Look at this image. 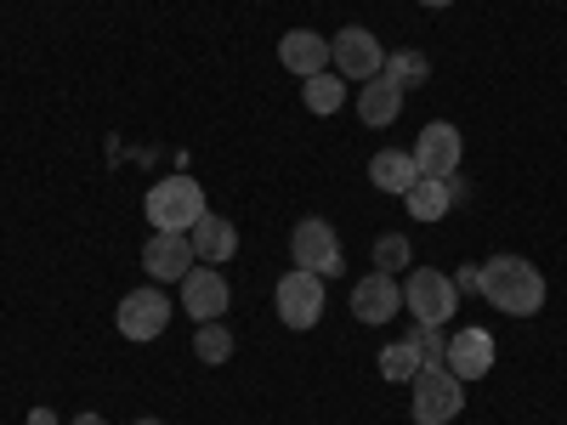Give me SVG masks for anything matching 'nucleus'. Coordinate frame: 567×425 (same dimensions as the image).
I'll use <instances>...</instances> for the list:
<instances>
[{"label":"nucleus","instance_id":"obj_8","mask_svg":"<svg viewBox=\"0 0 567 425\" xmlns=\"http://www.w3.org/2000/svg\"><path fill=\"white\" fill-rule=\"evenodd\" d=\"M171 301H165V290H131L125 301H120V335L125 341H159L165 335V323H171Z\"/></svg>","mask_w":567,"mask_h":425},{"label":"nucleus","instance_id":"obj_11","mask_svg":"<svg viewBox=\"0 0 567 425\" xmlns=\"http://www.w3.org/2000/svg\"><path fill=\"white\" fill-rule=\"evenodd\" d=\"M443 369L454 374V381H483V374L494 369V335L488 329H454Z\"/></svg>","mask_w":567,"mask_h":425},{"label":"nucleus","instance_id":"obj_1","mask_svg":"<svg viewBox=\"0 0 567 425\" xmlns=\"http://www.w3.org/2000/svg\"><path fill=\"white\" fill-rule=\"evenodd\" d=\"M477 272H483L477 296H483L488 307H499V312H511V318H534V312L545 307V278H539L534 261H523V256H488Z\"/></svg>","mask_w":567,"mask_h":425},{"label":"nucleus","instance_id":"obj_24","mask_svg":"<svg viewBox=\"0 0 567 425\" xmlns=\"http://www.w3.org/2000/svg\"><path fill=\"white\" fill-rule=\"evenodd\" d=\"M414 256H409V239H403V232H381V239H374V272H403Z\"/></svg>","mask_w":567,"mask_h":425},{"label":"nucleus","instance_id":"obj_23","mask_svg":"<svg viewBox=\"0 0 567 425\" xmlns=\"http://www.w3.org/2000/svg\"><path fill=\"white\" fill-rule=\"evenodd\" d=\"M194 352H199V363H210V369L233 357V335H227V323H221V318H216V323H199Z\"/></svg>","mask_w":567,"mask_h":425},{"label":"nucleus","instance_id":"obj_3","mask_svg":"<svg viewBox=\"0 0 567 425\" xmlns=\"http://www.w3.org/2000/svg\"><path fill=\"white\" fill-rule=\"evenodd\" d=\"M409 386H414V403H409L414 425H449V419H460V408H465V381H454L449 369H420Z\"/></svg>","mask_w":567,"mask_h":425},{"label":"nucleus","instance_id":"obj_14","mask_svg":"<svg viewBox=\"0 0 567 425\" xmlns=\"http://www.w3.org/2000/svg\"><path fill=\"white\" fill-rule=\"evenodd\" d=\"M187 245H194V261H205V267H221V261H233L239 256V227H233L227 216H199L194 221V232H187Z\"/></svg>","mask_w":567,"mask_h":425},{"label":"nucleus","instance_id":"obj_12","mask_svg":"<svg viewBox=\"0 0 567 425\" xmlns=\"http://www.w3.org/2000/svg\"><path fill=\"white\" fill-rule=\"evenodd\" d=\"M182 312L194 323H216L227 312V278L216 267H194L182 278Z\"/></svg>","mask_w":567,"mask_h":425},{"label":"nucleus","instance_id":"obj_7","mask_svg":"<svg viewBox=\"0 0 567 425\" xmlns=\"http://www.w3.org/2000/svg\"><path fill=\"white\" fill-rule=\"evenodd\" d=\"M290 256H296V267H307V272H318V278H336V272L347 267V261H341L336 227L318 221V216L296 221V232H290Z\"/></svg>","mask_w":567,"mask_h":425},{"label":"nucleus","instance_id":"obj_4","mask_svg":"<svg viewBox=\"0 0 567 425\" xmlns=\"http://www.w3.org/2000/svg\"><path fill=\"white\" fill-rule=\"evenodd\" d=\"M329 63H336L341 80H374V74L386 69V45H381V34H374V29L347 23L336 40H329Z\"/></svg>","mask_w":567,"mask_h":425},{"label":"nucleus","instance_id":"obj_19","mask_svg":"<svg viewBox=\"0 0 567 425\" xmlns=\"http://www.w3.org/2000/svg\"><path fill=\"white\" fill-rule=\"evenodd\" d=\"M301 97H307V108H312V114H341V108H347V80L323 69V74L301 80Z\"/></svg>","mask_w":567,"mask_h":425},{"label":"nucleus","instance_id":"obj_10","mask_svg":"<svg viewBox=\"0 0 567 425\" xmlns=\"http://www.w3.org/2000/svg\"><path fill=\"white\" fill-rule=\"evenodd\" d=\"M398 312H403V283L392 272L358 278V290H352V318L358 323H392Z\"/></svg>","mask_w":567,"mask_h":425},{"label":"nucleus","instance_id":"obj_17","mask_svg":"<svg viewBox=\"0 0 567 425\" xmlns=\"http://www.w3.org/2000/svg\"><path fill=\"white\" fill-rule=\"evenodd\" d=\"M369 182L381 187V194H409V187L420 182V165H414V154H403V148H381L369 159Z\"/></svg>","mask_w":567,"mask_h":425},{"label":"nucleus","instance_id":"obj_16","mask_svg":"<svg viewBox=\"0 0 567 425\" xmlns=\"http://www.w3.org/2000/svg\"><path fill=\"white\" fill-rule=\"evenodd\" d=\"M398 114H403V91H398V85H392L386 74L363 80V91H358V120L381 131V125H392Z\"/></svg>","mask_w":567,"mask_h":425},{"label":"nucleus","instance_id":"obj_18","mask_svg":"<svg viewBox=\"0 0 567 425\" xmlns=\"http://www.w3.org/2000/svg\"><path fill=\"white\" fill-rule=\"evenodd\" d=\"M403 205H409V216L414 221H443L449 210H454V194H449V176H420L409 194H403Z\"/></svg>","mask_w":567,"mask_h":425},{"label":"nucleus","instance_id":"obj_22","mask_svg":"<svg viewBox=\"0 0 567 425\" xmlns=\"http://www.w3.org/2000/svg\"><path fill=\"white\" fill-rule=\"evenodd\" d=\"M414 374H420V352H414L409 341H392V346L381 352V381L403 386V381H414Z\"/></svg>","mask_w":567,"mask_h":425},{"label":"nucleus","instance_id":"obj_9","mask_svg":"<svg viewBox=\"0 0 567 425\" xmlns=\"http://www.w3.org/2000/svg\"><path fill=\"white\" fill-rule=\"evenodd\" d=\"M460 159H465V142H460V131H454L449 120H432V125L420 131V142H414L420 176H454Z\"/></svg>","mask_w":567,"mask_h":425},{"label":"nucleus","instance_id":"obj_26","mask_svg":"<svg viewBox=\"0 0 567 425\" xmlns=\"http://www.w3.org/2000/svg\"><path fill=\"white\" fill-rule=\"evenodd\" d=\"M29 425H52V414H45V408H34V414H29Z\"/></svg>","mask_w":567,"mask_h":425},{"label":"nucleus","instance_id":"obj_28","mask_svg":"<svg viewBox=\"0 0 567 425\" xmlns=\"http://www.w3.org/2000/svg\"><path fill=\"white\" fill-rule=\"evenodd\" d=\"M420 7H432V12H443V7H454V0H420Z\"/></svg>","mask_w":567,"mask_h":425},{"label":"nucleus","instance_id":"obj_13","mask_svg":"<svg viewBox=\"0 0 567 425\" xmlns=\"http://www.w3.org/2000/svg\"><path fill=\"white\" fill-rule=\"evenodd\" d=\"M142 267H148V278H159V283H182L187 272H194V245H187V232H154L148 250H142Z\"/></svg>","mask_w":567,"mask_h":425},{"label":"nucleus","instance_id":"obj_2","mask_svg":"<svg viewBox=\"0 0 567 425\" xmlns=\"http://www.w3.org/2000/svg\"><path fill=\"white\" fill-rule=\"evenodd\" d=\"M142 210H148L154 232H194V221L205 216V187L194 176H159Z\"/></svg>","mask_w":567,"mask_h":425},{"label":"nucleus","instance_id":"obj_29","mask_svg":"<svg viewBox=\"0 0 567 425\" xmlns=\"http://www.w3.org/2000/svg\"><path fill=\"white\" fill-rule=\"evenodd\" d=\"M136 425H165V419H136Z\"/></svg>","mask_w":567,"mask_h":425},{"label":"nucleus","instance_id":"obj_6","mask_svg":"<svg viewBox=\"0 0 567 425\" xmlns=\"http://www.w3.org/2000/svg\"><path fill=\"white\" fill-rule=\"evenodd\" d=\"M278 318H284V329H312L318 318H323V278L318 272H307V267H290L278 278Z\"/></svg>","mask_w":567,"mask_h":425},{"label":"nucleus","instance_id":"obj_15","mask_svg":"<svg viewBox=\"0 0 567 425\" xmlns=\"http://www.w3.org/2000/svg\"><path fill=\"white\" fill-rule=\"evenodd\" d=\"M278 63L290 69V74H301V80H312V74L329 69V40L318 29H290V34L278 40Z\"/></svg>","mask_w":567,"mask_h":425},{"label":"nucleus","instance_id":"obj_21","mask_svg":"<svg viewBox=\"0 0 567 425\" xmlns=\"http://www.w3.org/2000/svg\"><path fill=\"white\" fill-rule=\"evenodd\" d=\"M409 346L420 352V369H443V357H449V335H443V323H414Z\"/></svg>","mask_w":567,"mask_h":425},{"label":"nucleus","instance_id":"obj_20","mask_svg":"<svg viewBox=\"0 0 567 425\" xmlns=\"http://www.w3.org/2000/svg\"><path fill=\"white\" fill-rule=\"evenodd\" d=\"M398 91H414V85H425V80H432V63H425V52H414V45H409V52H386V69H381Z\"/></svg>","mask_w":567,"mask_h":425},{"label":"nucleus","instance_id":"obj_27","mask_svg":"<svg viewBox=\"0 0 567 425\" xmlns=\"http://www.w3.org/2000/svg\"><path fill=\"white\" fill-rule=\"evenodd\" d=\"M74 425H109V419H103V414H80Z\"/></svg>","mask_w":567,"mask_h":425},{"label":"nucleus","instance_id":"obj_25","mask_svg":"<svg viewBox=\"0 0 567 425\" xmlns=\"http://www.w3.org/2000/svg\"><path fill=\"white\" fill-rule=\"evenodd\" d=\"M477 283H483V272H477V267H460V272H454V290H465V296L477 290Z\"/></svg>","mask_w":567,"mask_h":425},{"label":"nucleus","instance_id":"obj_5","mask_svg":"<svg viewBox=\"0 0 567 425\" xmlns=\"http://www.w3.org/2000/svg\"><path fill=\"white\" fill-rule=\"evenodd\" d=\"M403 307L414 312V323H449L454 307H460V290L449 272H432V267H414L409 283H403Z\"/></svg>","mask_w":567,"mask_h":425}]
</instances>
